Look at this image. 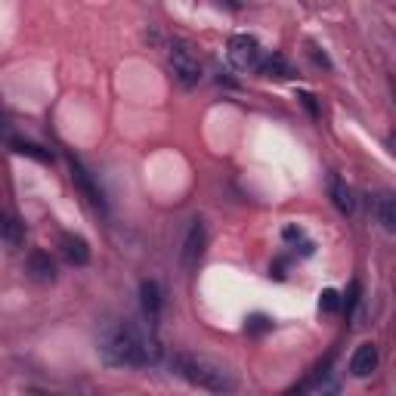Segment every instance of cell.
I'll use <instances>...</instances> for the list:
<instances>
[{
	"label": "cell",
	"mask_w": 396,
	"mask_h": 396,
	"mask_svg": "<svg viewBox=\"0 0 396 396\" xmlns=\"http://www.w3.org/2000/svg\"><path fill=\"white\" fill-rule=\"evenodd\" d=\"M96 350L108 366H121V368H140L158 359L155 338L142 332L140 325L128 322V319L106 322L96 338Z\"/></svg>",
	"instance_id": "cell-1"
},
{
	"label": "cell",
	"mask_w": 396,
	"mask_h": 396,
	"mask_svg": "<svg viewBox=\"0 0 396 396\" xmlns=\"http://www.w3.org/2000/svg\"><path fill=\"white\" fill-rule=\"evenodd\" d=\"M171 368L174 375H180L183 381H189L198 390L208 393H232L239 381L223 362L205 356V353H192V350H176L171 356Z\"/></svg>",
	"instance_id": "cell-2"
},
{
	"label": "cell",
	"mask_w": 396,
	"mask_h": 396,
	"mask_svg": "<svg viewBox=\"0 0 396 396\" xmlns=\"http://www.w3.org/2000/svg\"><path fill=\"white\" fill-rule=\"evenodd\" d=\"M167 65H171V74L183 84V87H196L201 81L198 53L192 50V44H186V40L174 38L171 44H167Z\"/></svg>",
	"instance_id": "cell-3"
},
{
	"label": "cell",
	"mask_w": 396,
	"mask_h": 396,
	"mask_svg": "<svg viewBox=\"0 0 396 396\" xmlns=\"http://www.w3.org/2000/svg\"><path fill=\"white\" fill-rule=\"evenodd\" d=\"M69 171H72V183H74V189L81 192V198L87 201L90 208L96 210V214H108V201H106V196H103V189H99V183L94 180V176H90V171L87 167H84L78 158H69Z\"/></svg>",
	"instance_id": "cell-4"
},
{
	"label": "cell",
	"mask_w": 396,
	"mask_h": 396,
	"mask_svg": "<svg viewBox=\"0 0 396 396\" xmlns=\"http://www.w3.org/2000/svg\"><path fill=\"white\" fill-rule=\"evenodd\" d=\"M226 56H230V62L239 72H251V69H260L264 50H260V40L254 35H232L230 44H226Z\"/></svg>",
	"instance_id": "cell-5"
},
{
	"label": "cell",
	"mask_w": 396,
	"mask_h": 396,
	"mask_svg": "<svg viewBox=\"0 0 396 396\" xmlns=\"http://www.w3.org/2000/svg\"><path fill=\"white\" fill-rule=\"evenodd\" d=\"M205 245H208V235H205V223L201 220H192L186 239H183V269H196L201 254H205Z\"/></svg>",
	"instance_id": "cell-6"
},
{
	"label": "cell",
	"mask_w": 396,
	"mask_h": 396,
	"mask_svg": "<svg viewBox=\"0 0 396 396\" xmlns=\"http://www.w3.org/2000/svg\"><path fill=\"white\" fill-rule=\"evenodd\" d=\"M140 303H142V316H146L149 325L155 328L158 316H162V288H158V282L146 279L140 285Z\"/></svg>",
	"instance_id": "cell-7"
},
{
	"label": "cell",
	"mask_w": 396,
	"mask_h": 396,
	"mask_svg": "<svg viewBox=\"0 0 396 396\" xmlns=\"http://www.w3.org/2000/svg\"><path fill=\"white\" fill-rule=\"evenodd\" d=\"M378 368V347L375 344H359L350 359V375L353 378H368Z\"/></svg>",
	"instance_id": "cell-8"
},
{
	"label": "cell",
	"mask_w": 396,
	"mask_h": 396,
	"mask_svg": "<svg viewBox=\"0 0 396 396\" xmlns=\"http://www.w3.org/2000/svg\"><path fill=\"white\" fill-rule=\"evenodd\" d=\"M62 251H65V257H69V264H74V266H84L90 260V248H87V242H84L81 235L65 232L62 235Z\"/></svg>",
	"instance_id": "cell-9"
},
{
	"label": "cell",
	"mask_w": 396,
	"mask_h": 396,
	"mask_svg": "<svg viewBox=\"0 0 396 396\" xmlns=\"http://www.w3.org/2000/svg\"><path fill=\"white\" fill-rule=\"evenodd\" d=\"M375 214H378V220H381L384 232H396V198L390 192H381V196L375 198Z\"/></svg>",
	"instance_id": "cell-10"
},
{
	"label": "cell",
	"mask_w": 396,
	"mask_h": 396,
	"mask_svg": "<svg viewBox=\"0 0 396 396\" xmlns=\"http://www.w3.org/2000/svg\"><path fill=\"white\" fill-rule=\"evenodd\" d=\"M332 201H334V208H338L341 214H353V210H356V198H353V189L341 180V176H334V180H332Z\"/></svg>",
	"instance_id": "cell-11"
},
{
	"label": "cell",
	"mask_w": 396,
	"mask_h": 396,
	"mask_svg": "<svg viewBox=\"0 0 396 396\" xmlns=\"http://www.w3.org/2000/svg\"><path fill=\"white\" fill-rule=\"evenodd\" d=\"M22 239H25L22 223L16 220V217H10V214H4V210H0V242H6L10 248H19Z\"/></svg>",
	"instance_id": "cell-12"
},
{
	"label": "cell",
	"mask_w": 396,
	"mask_h": 396,
	"mask_svg": "<svg viewBox=\"0 0 396 396\" xmlns=\"http://www.w3.org/2000/svg\"><path fill=\"white\" fill-rule=\"evenodd\" d=\"M28 273L35 276L38 282H53L56 279V269H53V260L44 251H35V254L28 257Z\"/></svg>",
	"instance_id": "cell-13"
},
{
	"label": "cell",
	"mask_w": 396,
	"mask_h": 396,
	"mask_svg": "<svg viewBox=\"0 0 396 396\" xmlns=\"http://www.w3.org/2000/svg\"><path fill=\"white\" fill-rule=\"evenodd\" d=\"M260 72L266 74V78H279V81H288L291 74H294V69L285 59L279 56V53H273V56H266L264 62H260Z\"/></svg>",
	"instance_id": "cell-14"
},
{
	"label": "cell",
	"mask_w": 396,
	"mask_h": 396,
	"mask_svg": "<svg viewBox=\"0 0 396 396\" xmlns=\"http://www.w3.org/2000/svg\"><path fill=\"white\" fill-rule=\"evenodd\" d=\"M10 146L13 152H19V155H31V158H38V162H50V152H44L40 146H35V142H22V140H10Z\"/></svg>",
	"instance_id": "cell-15"
},
{
	"label": "cell",
	"mask_w": 396,
	"mask_h": 396,
	"mask_svg": "<svg viewBox=\"0 0 396 396\" xmlns=\"http://www.w3.org/2000/svg\"><path fill=\"white\" fill-rule=\"evenodd\" d=\"M338 307H341V294L334 288H325L322 298H319V310L322 313H338Z\"/></svg>",
	"instance_id": "cell-16"
},
{
	"label": "cell",
	"mask_w": 396,
	"mask_h": 396,
	"mask_svg": "<svg viewBox=\"0 0 396 396\" xmlns=\"http://www.w3.org/2000/svg\"><path fill=\"white\" fill-rule=\"evenodd\" d=\"M269 328V319L266 316H251L248 319V332H266Z\"/></svg>",
	"instance_id": "cell-17"
},
{
	"label": "cell",
	"mask_w": 396,
	"mask_h": 396,
	"mask_svg": "<svg viewBox=\"0 0 396 396\" xmlns=\"http://www.w3.org/2000/svg\"><path fill=\"white\" fill-rule=\"evenodd\" d=\"M282 235H285L288 242H298V239H300V230H294V226H285V232H282Z\"/></svg>",
	"instance_id": "cell-18"
},
{
	"label": "cell",
	"mask_w": 396,
	"mask_h": 396,
	"mask_svg": "<svg viewBox=\"0 0 396 396\" xmlns=\"http://www.w3.org/2000/svg\"><path fill=\"white\" fill-rule=\"evenodd\" d=\"M300 99H303V106H307V108H310V112H313V115H316V103H313V96H310V94H303Z\"/></svg>",
	"instance_id": "cell-19"
},
{
	"label": "cell",
	"mask_w": 396,
	"mask_h": 396,
	"mask_svg": "<svg viewBox=\"0 0 396 396\" xmlns=\"http://www.w3.org/2000/svg\"><path fill=\"white\" fill-rule=\"evenodd\" d=\"M0 133H4V137H10V128H6V118L0 115Z\"/></svg>",
	"instance_id": "cell-20"
}]
</instances>
